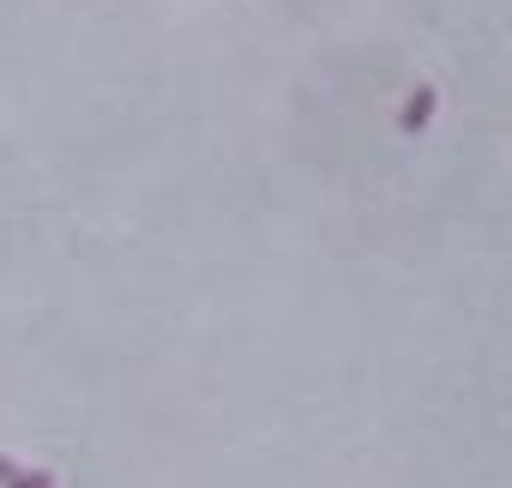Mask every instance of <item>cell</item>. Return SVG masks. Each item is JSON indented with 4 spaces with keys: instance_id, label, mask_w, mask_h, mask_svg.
<instances>
[{
    "instance_id": "1",
    "label": "cell",
    "mask_w": 512,
    "mask_h": 488,
    "mask_svg": "<svg viewBox=\"0 0 512 488\" xmlns=\"http://www.w3.org/2000/svg\"><path fill=\"white\" fill-rule=\"evenodd\" d=\"M428 121H434V91H416V97L404 103V127L416 133V127H428Z\"/></svg>"
},
{
    "instance_id": "2",
    "label": "cell",
    "mask_w": 512,
    "mask_h": 488,
    "mask_svg": "<svg viewBox=\"0 0 512 488\" xmlns=\"http://www.w3.org/2000/svg\"><path fill=\"white\" fill-rule=\"evenodd\" d=\"M0 488H55V476L49 470H7V476H0Z\"/></svg>"
}]
</instances>
